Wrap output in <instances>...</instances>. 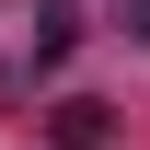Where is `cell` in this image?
Instances as JSON below:
<instances>
[{
  "label": "cell",
  "instance_id": "cell-3",
  "mask_svg": "<svg viewBox=\"0 0 150 150\" xmlns=\"http://www.w3.org/2000/svg\"><path fill=\"white\" fill-rule=\"evenodd\" d=\"M127 12H139V35H150V0H127Z\"/></svg>",
  "mask_w": 150,
  "mask_h": 150
},
{
  "label": "cell",
  "instance_id": "cell-1",
  "mask_svg": "<svg viewBox=\"0 0 150 150\" xmlns=\"http://www.w3.org/2000/svg\"><path fill=\"white\" fill-rule=\"evenodd\" d=\"M58 150H115V127H104V104H58V127H46Z\"/></svg>",
  "mask_w": 150,
  "mask_h": 150
},
{
  "label": "cell",
  "instance_id": "cell-2",
  "mask_svg": "<svg viewBox=\"0 0 150 150\" xmlns=\"http://www.w3.org/2000/svg\"><path fill=\"white\" fill-rule=\"evenodd\" d=\"M35 58H69V0H46V12H35Z\"/></svg>",
  "mask_w": 150,
  "mask_h": 150
}]
</instances>
